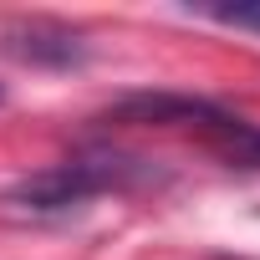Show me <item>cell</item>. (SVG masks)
<instances>
[{"label": "cell", "mask_w": 260, "mask_h": 260, "mask_svg": "<svg viewBox=\"0 0 260 260\" xmlns=\"http://www.w3.org/2000/svg\"><path fill=\"white\" fill-rule=\"evenodd\" d=\"M169 174L143 158V153H127L117 143H82L72 148L67 158L46 164L41 174H26L6 199L31 209V214H61V209H77L87 199H102V194H138V189H158Z\"/></svg>", "instance_id": "1"}, {"label": "cell", "mask_w": 260, "mask_h": 260, "mask_svg": "<svg viewBox=\"0 0 260 260\" xmlns=\"http://www.w3.org/2000/svg\"><path fill=\"white\" fill-rule=\"evenodd\" d=\"M107 122H133V127H169V133L199 138L214 158L230 169H255L260 174V122L245 112L214 102V97H189V92H133L102 112Z\"/></svg>", "instance_id": "2"}, {"label": "cell", "mask_w": 260, "mask_h": 260, "mask_svg": "<svg viewBox=\"0 0 260 260\" xmlns=\"http://www.w3.org/2000/svg\"><path fill=\"white\" fill-rule=\"evenodd\" d=\"M0 46L31 67H77L87 56L82 36L56 21H11V26H0Z\"/></svg>", "instance_id": "3"}, {"label": "cell", "mask_w": 260, "mask_h": 260, "mask_svg": "<svg viewBox=\"0 0 260 260\" xmlns=\"http://www.w3.org/2000/svg\"><path fill=\"white\" fill-rule=\"evenodd\" d=\"M199 16H209V21H219V26L260 31V6H199Z\"/></svg>", "instance_id": "4"}, {"label": "cell", "mask_w": 260, "mask_h": 260, "mask_svg": "<svg viewBox=\"0 0 260 260\" xmlns=\"http://www.w3.org/2000/svg\"><path fill=\"white\" fill-rule=\"evenodd\" d=\"M224 260H245V255H224Z\"/></svg>", "instance_id": "5"}, {"label": "cell", "mask_w": 260, "mask_h": 260, "mask_svg": "<svg viewBox=\"0 0 260 260\" xmlns=\"http://www.w3.org/2000/svg\"><path fill=\"white\" fill-rule=\"evenodd\" d=\"M0 97H6V92H0Z\"/></svg>", "instance_id": "6"}]
</instances>
